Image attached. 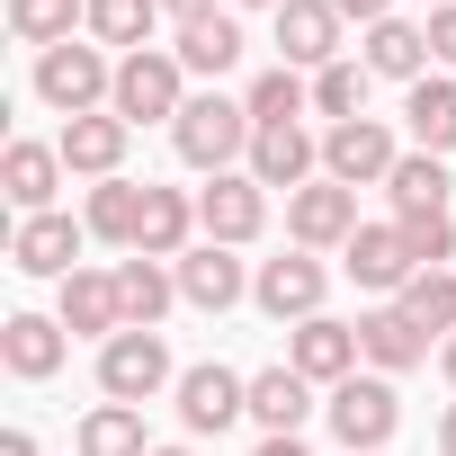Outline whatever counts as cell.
I'll list each match as a JSON object with an SVG mask.
<instances>
[{
	"label": "cell",
	"mask_w": 456,
	"mask_h": 456,
	"mask_svg": "<svg viewBox=\"0 0 456 456\" xmlns=\"http://www.w3.org/2000/svg\"><path fill=\"white\" fill-rule=\"evenodd\" d=\"M376 81H429V28H411V19H385V28H367V54H358Z\"/></svg>",
	"instance_id": "25"
},
{
	"label": "cell",
	"mask_w": 456,
	"mask_h": 456,
	"mask_svg": "<svg viewBox=\"0 0 456 456\" xmlns=\"http://www.w3.org/2000/svg\"><path fill=\"white\" fill-rule=\"evenodd\" d=\"M242 108H251V126H305V117H314V81L287 72V63H269V72L242 90Z\"/></svg>",
	"instance_id": "30"
},
{
	"label": "cell",
	"mask_w": 456,
	"mask_h": 456,
	"mask_svg": "<svg viewBox=\"0 0 456 456\" xmlns=\"http://www.w3.org/2000/svg\"><path fill=\"white\" fill-rule=\"evenodd\" d=\"M81 456H152V447H143V411H134V403H99V411L81 420Z\"/></svg>",
	"instance_id": "35"
},
{
	"label": "cell",
	"mask_w": 456,
	"mask_h": 456,
	"mask_svg": "<svg viewBox=\"0 0 456 456\" xmlns=\"http://www.w3.org/2000/svg\"><path fill=\"white\" fill-rule=\"evenodd\" d=\"M224 10H269V19H278V10H287V0H224Z\"/></svg>",
	"instance_id": "43"
},
{
	"label": "cell",
	"mask_w": 456,
	"mask_h": 456,
	"mask_svg": "<svg viewBox=\"0 0 456 456\" xmlns=\"http://www.w3.org/2000/svg\"><path fill=\"white\" fill-rule=\"evenodd\" d=\"M126 126H179L188 108V72L170 45H143V54H117V99H108Z\"/></svg>",
	"instance_id": "3"
},
{
	"label": "cell",
	"mask_w": 456,
	"mask_h": 456,
	"mask_svg": "<svg viewBox=\"0 0 456 456\" xmlns=\"http://www.w3.org/2000/svg\"><path fill=\"white\" fill-rule=\"evenodd\" d=\"M37 99L72 126V117H99L108 99H117V63H108V45H54V54H37Z\"/></svg>",
	"instance_id": "2"
},
{
	"label": "cell",
	"mask_w": 456,
	"mask_h": 456,
	"mask_svg": "<svg viewBox=\"0 0 456 456\" xmlns=\"http://www.w3.org/2000/svg\"><path fill=\"white\" fill-rule=\"evenodd\" d=\"M438 456H456V403L438 411Z\"/></svg>",
	"instance_id": "41"
},
{
	"label": "cell",
	"mask_w": 456,
	"mask_h": 456,
	"mask_svg": "<svg viewBox=\"0 0 456 456\" xmlns=\"http://www.w3.org/2000/svg\"><path fill=\"white\" fill-rule=\"evenodd\" d=\"M260 224H269V188H260L251 170H224V179L197 188V233H206V242L242 251V242H260Z\"/></svg>",
	"instance_id": "6"
},
{
	"label": "cell",
	"mask_w": 456,
	"mask_h": 456,
	"mask_svg": "<svg viewBox=\"0 0 456 456\" xmlns=\"http://www.w3.org/2000/svg\"><path fill=\"white\" fill-rule=\"evenodd\" d=\"M349 233H358V188L314 179V188L287 197V242L296 251H349Z\"/></svg>",
	"instance_id": "10"
},
{
	"label": "cell",
	"mask_w": 456,
	"mask_h": 456,
	"mask_svg": "<svg viewBox=\"0 0 456 456\" xmlns=\"http://www.w3.org/2000/svg\"><path fill=\"white\" fill-rule=\"evenodd\" d=\"M161 385H179L161 331H117V340L99 349V394H108V403H134V411H143Z\"/></svg>",
	"instance_id": "7"
},
{
	"label": "cell",
	"mask_w": 456,
	"mask_h": 456,
	"mask_svg": "<svg viewBox=\"0 0 456 456\" xmlns=\"http://www.w3.org/2000/svg\"><path fill=\"white\" fill-rule=\"evenodd\" d=\"M420 28H429V63H447V72H456V0H447V10H429Z\"/></svg>",
	"instance_id": "37"
},
{
	"label": "cell",
	"mask_w": 456,
	"mask_h": 456,
	"mask_svg": "<svg viewBox=\"0 0 456 456\" xmlns=\"http://www.w3.org/2000/svg\"><path fill=\"white\" fill-rule=\"evenodd\" d=\"M117 296H126V331H161V314L179 305V269L126 251V260H117Z\"/></svg>",
	"instance_id": "23"
},
{
	"label": "cell",
	"mask_w": 456,
	"mask_h": 456,
	"mask_svg": "<svg viewBox=\"0 0 456 456\" xmlns=\"http://www.w3.org/2000/svg\"><path fill=\"white\" fill-rule=\"evenodd\" d=\"M81 224H90V242L134 251V233H143V188H134V179H99L90 206H81Z\"/></svg>",
	"instance_id": "29"
},
{
	"label": "cell",
	"mask_w": 456,
	"mask_h": 456,
	"mask_svg": "<svg viewBox=\"0 0 456 456\" xmlns=\"http://www.w3.org/2000/svg\"><path fill=\"white\" fill-rule=\"evenodd\" d=\"M63 349H72V331L54 314H10V322H0V367H10L19 385H45L63 367Z\"/></svg>",
	"instance_id": "20"
},
{
	"label": "cell",
	"mask_w": 456,
	"mask_h": 456,
	"mask_svg": "<svg viewBox=\"0 0 456 456\" xmlns=\"http://www.w3.org/2000/svg\"><path fill=\"white\" fill-rule=\"evenodd\" d=\"M72 28H90V0H10V37L37 54L72 45Z\"/></svg>",
	"instance_id": "31"
},
{
	"label": "cell",
	"mask_w": 456,
	"mask_h": 456,
	"mask_svg": "<svg viewBox=\"0 0 456 456\" xmlns=\"http://www.w3.org/2000/svg\"><path fill=\"white\" fill-rule=\"evenodd\" d=\"M394 305H403V314H411L429 340H447V331H456V269H420V278H411Z\"/></svg>",
	"instance_id": "34"
},
{
	"label": "cell",
	"mask_w": 456,
	"mask_h": 456,
	"mask_svg": "<svg viewBox=\"0 0 456 456\" xmlns=\"http://www.w3.org/2000/svg\"><path fill=\"white\" fill-rule=\"evenodd\" d=\"M358 358H367V349H358V322L314 314V322H296V331H287V367H296L305 385H322V394H331V385H349V376H358Z\"/></svg>",
	"instance_id": "12"
},
{
	"label": "cell",
	"mask_w": 456,
	"mask_h": 456,
	"mask_svg": "<svg viewBox=\"0 0 456 456\" xmlns=\"http://www.w3.org/2000/svg\"><path fill=\"white\" fill-rule=\"evenodd\" d=\"M54 322L72 331V340H117L126 331V296H117V269H72L63 287H54Z\"/></svg>",
	"instance_id": "11"
},
{
	"label": "cell",
	"mask_w": 456,
	"mask_h": 456,
	"mask_svg": "<svg viewBox=\"0 0 456 456\" xmlns=\"http://www.w3.org/2000/svg\"><path fill=\"white\" fill-rule=\"evenodd\" d=\"M242 170H251L260 188H287V197H296V188H314V179H322V143H314L305 126H260Z\"/></svg>",
	"instance_id": "17"
},
{
	"label": "cell",
	"mask_w": 456,
	"mask_h": 456,
	"mask_svg": "<svg viewBox=\"0 0 456 456\" xmlns=\"http://www.w3.org/2000/svg\"><path fill=\"white\" fill-rule=\"evenodd\" d=\"M0 456H37V438L28 429H0Z\"/></svg>",
	"instance_id": "40"
},
{
	"label": "cell",
	"mask_w": 456,
	"mask_h": 456,
	"mask_svg": "<svg viewBox=\"0 0 456 456\" xmlns=\"http://www.w3.org/2000/svg\"><path fill=\"white\" fill-rule=\"evenodd\" d=\"M367 81H376V72H367V63H349V54H340V63H322V72H314V117H331V126L367 117Z\"/></svg>",
	"instance_id": "33"
},
{
	"label": "cell",
	"mask_w": 456,
	"mask_h": 456,
	"mask_svg": "<svg viewBox=\"0 0 456 456\" xmlns=\"http://www.w3.org/2000/svg\"><path fill=\"white\" fill-rule=\"evenodd\" d=\"M251 456H260V447H251Z\"/></svg>",
	"instance_id": "46"
},
{
	"label": "cell",
	"mask_w": 456,
	"mask_h": 456,
	"mask_svg": "<svg viewBox=\"0 0 456 456\" xmlns=\"http://www.w3.org/2000/svg\"><path fill=\"white\" fill-rule=\"evenodd\" d=\"M152 456H188V447H152Z\"/></svg>",
	"instance_id": "44"
},
{
	"label": "cell",
	"mask_w": 456,
	"mask_h": 456,
	"mask_svg": "<svg viewBox=\"0 0 456 456\" xmlns=\"http://www.w3.org/2000/svg\"><path fill=\"white\" fill-rule=\"evenodd\" d=\"M385 197H394V224H411V215H447V161H438V152H403L394 179H385Z\"/></svg>",
	"instance_id": "28"
},
{
	"label": "cell",
	"mask_w": 456,
	"mask_h": 456,
	"mask_svg": "<svg viewBox=\"0 0 456 456\" xmlns=\"http://www.w3.org/2000/svg\"><path fill=\"white\" fill-rule=\"evenodd\" d=\"M197 242H206V233H197V197L143 179V233H134V251H143V260H188Z\"/></svg>",
	"instance_id": "19"
},
{
	"label": "cell",
	"mask_w": 456,
	"mask_h": 456,
	"mask_svg": "<svg viewBox=\"0 0 456 456\" xmlns=\"http://www.w3.org/2000/svg\"><path fill=\"white\" fill-rule=\"evenodd\" d=\"M331 10L358 19V28H385V19H394V0H331Z\"/></svg>",
	"instance_id": "38"
},
{
	"label": "cell",
	"mask_w": 456,
	"mask_h": 456,
	"mask_svg": "<svg viewBox=\"0 0 456 456\" xmlns=\"http://www.w3.org/2000/svg\"><path fill=\"white\" fill-rule=\"evenodd\" d=\"M322 287H331V269L314 260V251H287V260H260V278H251V305L269 314V322H314L322 314Z\"/></svg>",
	"instance_id": "9"
},
{
	"label": "cell",
	"mask_w": 456,
	"mask_h": 456,
	"mask_svg": "<svg viewBox=\"0 0 456 456\" xmlns=\"http://www.w3.org/2000/svg\"><path fill=\"white\" fill-rule=\"evenodd\" d=\"M340 269H349L367 296H385V305L420 278V260H411V242H403V224H358V233H349V251H340Z\"/></svg>",
	"instance_id": "14"
},
{
	"label": "cell",
	"mask_w": 456,
	"mask_h": 456,
	"mask_svg": "<svg viewBox=\"0 0 456 456\" xmlns=\"http://www.w3.org/2000/svg\"><path fill=\"white\" fill-rule=\"evenodd\" d=\"M161 28V0H90V45H117V54H143Z\"/></svg>",
	"instance_id": "32"
},
{
	"label": "cell",
	"mask_w": 456,
	"mask_h": 456,
	"mask_svg": "<svg viewBox=\"0 0 456 456\" xmlns=\"http://www.w3.org/2000/svg\"><path fill=\"white\" fill-rule=\"evenodd\" d=\"M305 411H314V385H305L287 358L251 376V420H260L269 438H296V429H305Z\"/></svg>",
	"instance_id": "26"
},
{
	"label": "cell",
	"mask_w": 456,
	"mask_h": 456,
	"mask_svg": "<svg viewBox=\"0 0 456 456\" xmlns=\"http://www.w3.org/2000/svg\"><path fill=\"white\" fill-rule=\"evenodd\" d=\"M81 242H90V224H72L63 206H54V215H19V224H10V269L63 287V278L81 269Z\"/></svg>",
	"instance_id": "8"
},
{
	"label": "cell",
	"mask_w": 456,
	"mask_h": 456,
	"mask_svg": "<svg viewBox=\"0 0 456 456\" xmlns=\"http://www.w3.org/2000/svg\"><path fill=\"white\" fill-rule=\"evenodd\" d=\"M0 188H10V206H19V215H54L63 152H54V143H37V134H19L10 152H0Z\"/></svg>",
	"instance_id": "21"
},
{
	"label": "cell",
	"mask_w": 456,
	"mask_h": 456,
	"mask_svg": "<svg viewBox=\"0 0 456 456\" xmlns=\"http://www.w3.org/2000/svg\"><path fill=\"white\" fill-rule=\"evenodd\" d=\"M394 161H403V143H394V126H385V117L322 126V179H340V188H385V179H394Z\"/></svg>",
	"instance_id": "5"
},
{
	"label": "cell",
	"mask_w": 456,
	"mask_h": 456,
	"mask_svg": "<svg viewBox=\"0 0 456 456\" xmlns=\"http://www.w3.org/2000/svg\"><path fill=\"white\" fill-rule=\"evenodd\" d=\"M251 108L242 99H224V90H197L188 108H179V126H170V143H179V161L188 170H206V179H224L233 161H251Z\"/></svg>",
	"instance_id": "1"
},
{
	"label": "cell",
	"mask_w": 456,
	"mask_h": 456,
	"mask_svg": "<svg viewBox=\"0 0 456 456\" xmlns=\"http://www.w3.org/2000/svg\"><path fill=\"white\" fill-rule=\"evenodd\" d=\"M179 72H197V81H224V72H233L242 63V19L233 10H206V19H188L179 28Z\"/></svg>",
	"instance_id": "24"
},
{
	"label": "cell",
	"mask_w": 456,
	"mask_h": 456,
	"mask_svg": "<svg viewBox=\"0 0 456 456\" xmlns=\"http://www.w3.org/2000/svg\"><path fill=\"white\" fill-rule=\"evenodd\" d=\"M340 10L331 0H287L278 10V63L287 72H322V63H340Z\"/></svg>",
	"instance_id": "16"
},
{
	"label": "cell",
	"mask_w": 456,
	"mask_h": 456,
	"mask_svg": "<svg viewBox=\"0 0 456 456\" xmlns=\"http://www.w3.org/2000/svg\"><path fill=\"white\" fill-rule=\"evenodd\" d=\"M358 349H367L376 376H411V367L429 358V331H420L403 305H376V314H358Z\"/></svg>",
	"instance_id": "22"
},
{
	"label": "cell",
	"mask_w": 456,
	"mask_h": 456,
	"mask_svg": "<svg viewBox=\"0 0 456 456\" xmlns=\"http://www.w3.org/2000/svg\"><path fill=\"white\" fill-rule=\"evenodd\" d=\"M438 367H447V385H456V331H447V340H438Z\"/></svg>",
	"instance_id": "42"
},
{
	"label": "cell",
	"mask_w": 456,
	"mask_h": 456,
	"mask_svg": "<svg viewBox=\"0 0 456 456\" xmlns=\"http://www.w3.org/2000/svg\"><path fill=\"white\" fill-rule=\"evenodd\" d=\"M322 420H331V438H340L349 456H385V438H394V420H403L394 376H349V385H331V394H322Z\"/></svg>",
	"instance_id": "4"
},
{
	"label": "cell",
	"mask_w": 456,
	"mask_h": 456,
	"mask_svg": "<svg viewBox=\"0 0 456 456\" xmlns=\"http://www.w3.org/2000/svg\"><path fill=\"white\" fill-rule=\"evenodd\" d=\"M126 143H134V126H126L117 108L72 117V126L54 134V152H63V170H72V179H126Z\"/></svg>",
	"instance_id": "15"
},
{
	"label": "cell",
	"mask_w": 456,
	"mask_h": 456,
	"mask_svg": "<svg viewBox=\"0 0 456 456\" xmlns=\"http://www.w3.org/2000/svg\"><path fill=\"white\" fill-rule=\"evenodd\" d=\"M179 269V305H197V314H233L242 296H251V269L224 251V242H197L188 260H170Z\"/></svg>",
	"instance_id": "18"
},
{
	"label": "cell",
	"mask_w": 456,
	"mask_h": 456,
	"mask_svg": "<svg viewBox=\"0 0 456 456\" xmlns=\"http://www.w3.org/2000/svg\"><path fill=\"white\" fill-rule=\"evenodd\" d=\"M206 10H224V0H161V19H179V28H188V19H206Z\"/></svg>",
	"instance_id": "39"
},
{
	"label": "cell",
	"mask_w": 456,
	"mask_h": 456,
	"mask_svg": "<svg viewBox=\"0 0 456 456\" xmlns=\"http://www.w3.org/2000/svg\"><path fill=\"white\" fill-rule=\"evenodd\" d=\"M420 10H447V0H420Z\"/></svg>",
	"instance_id": "45"
},
{
	"label": "cell",
	"mask_w": 456,
	"mask_h": 456,
	"mask_svg": "<svg viewBox=\"0 0 456 456\" xmlns=\"http://www.w3.org/2000/svg\"><path fill=\"white\" fill-rule=\"evenodd\" d=\"M403 242H411L420 269H456V224H447V215H411V224H403Z\"/></svg>",
	"instance_id": "36"
},
{
	"label": "cell",
	"mask_w": 456,
	"mask_h": 456,
	"mask_svg": "<svg viewBox=\"0 0 456 456\" xmlns=\"http://www.w3.org/2000/svg\"><path fill=\"white\" fill-rule=\"evenodd\" d=\"M179 420H188L197 438H215V429H233V420H251V376H233L224 358L188 367V376H179Z\"/></svg>",
	"instance_id": "13"
},
{
	"label": "cell",
	"mask_w": 456,
	"mask_h": 456,
	"mask_svg": "<svg viewBox=\"0 0 456 456\" xmlns=\"http://www.w3.org/2000/svg\"><path fill=\"white\" fill-rule=\"evenodd\" d=\"M403 126H411V152H456V81L429 72L403 90Z\"/></svg>",
	"instance_id": "27"
}]
</instances>
